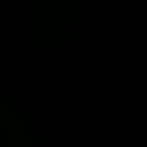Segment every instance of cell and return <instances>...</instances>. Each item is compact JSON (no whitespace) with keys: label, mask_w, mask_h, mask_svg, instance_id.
Instances as JSON below:
<instances>
[]
</instances>
